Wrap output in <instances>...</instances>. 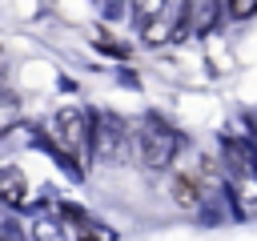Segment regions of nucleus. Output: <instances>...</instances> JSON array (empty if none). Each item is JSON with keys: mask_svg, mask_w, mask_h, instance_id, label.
<instances>
[{"mask_svg": "<svg viewBox=\"0 0 257 241\" xmlns=\"http://www.w3.org/2000/svg\"><path fill=\"white\" fill-rule=\"evenodd\" d=\"M0 193H4L8 201H12V197H20V193H24V177H20V173H4V185H0Z\"/></svg>", "mask_w": 257, "mask_h": 241, "instance_id": "nucleus-7", "label": "nucleus"}, {"mask_svg": "<svg viewBox=\"0 0 257 241\" xmlns=\"http://www.w3.org/2000/svg\"><path fill=\"white\" fill-rule=\"evenodd\" d=\"M225 4H229V12H233L237 20H241V16H249V12L257 8V0H225Z\"/></svg>", "mask_w": 257, "mask_h": 241, "instance_id": "nucleus-8", "label": "nucleus"}, {"mask_svg": "<svg viewBox=\"0 0 257 241\" xmlns=\"http://www.w3.org/2000/svg\"><path fill=\"white\" fill-rule=\"evenodd\" d=\"M161 8H165V0H133V12H137L141 24H153L161 16Z\"/></svg>", "mask_w": 257, "mask_h": 241, "instance_id": "nucleus-5", "label": "nucleus"}, {"mask_svg": "<svg viewBox=\"0 0 257 241\" xmlns=\"http://www.w3.org/2000/svg\"><path fill=\"white\" fill-rule=\"evenodd\" d=\"M16 112H20V104H16V96L8 92V88H0V133L16 120Z\"/></svg>", "mask_w": 257, "mask_h": 241, "instance_id": "nucleus-6", "label": "nucleus"}, {"mask_svg": "<svg viewBox=\"0 0 257 241\" xmlns=\"http://www.w3.org/2000/svg\"><path fill=\"white\" fill-rule=\"evenodd\" d=\"M133 149L137 157L149 165V169H169L173 157L181 153V137L173 129H165L161 120H145L137 133H133Z\"/></svg>", "mask_w": 257, "mask_h": 241, "instance_id": "nucleus-1", "label": "nucleus"}, {"mask_svg": "<svg viewBox=\"0 0 257 241\" xmlns=\"http://www.w3.org/2000/svg\"><path fill=\"white\" fill-rule=\"evenodd\" d=\"M56 137H60V145L84 165L88 161V149H92V120L80 112V108H64V112H56Z\"/></svg>", "mask_w": 257, "mask_h": 241, "instance_id": "nucleus-2", "label": "nucleus"}, {"mask_svg": "<svg viewBox=\"0 0 257 241\" xmlns=\"http://www.w3.org/2000/svg\"><path fill=\"white\" fill-rule=\"evenodd\" d=\"M173 197H177V205H181V209L197 213V209H201V181H197V177H189V173H181V177L173 181Z\"/></svg>", "mask_w": 257, "mask_h": 241, "instance_id": "nucleus-4", "label": "nucleus"}, {"mask_svg": "<svg viewBox=\"0 0 257 241\" xmlns=\"http://www.w3.org/2000/svg\"><path fill=\"white\" fill-rule=\"evenodd\" d=\"M92 149L100 161H120L124 149H133V133L116 116H96L92 120Z\"/></svg>", "mask_w": 257, "mask_h": 241, "instance_id": "nucleus-3", "label": "nucleus"}]
</instances>
